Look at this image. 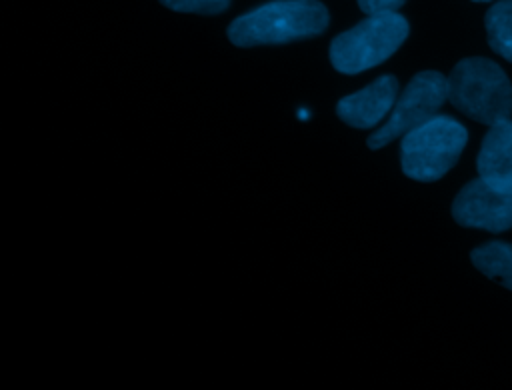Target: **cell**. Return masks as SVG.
Instances as JSON below:
<instances>
[{
    "label": "cell",
    "mask_w": 512,
    "mask_h": 390,
    "mask_svg": "<svg viewBox=\"0 0 512 390\" xmlns=\"http://www.w3.org/2000/svg\"><path fill=\"white\" fill-rule=\"evenodd\" d=\"M466 140L468 134L460 122L434 116L402 136V172L420 182H434L456 164Z\"/></svg>",
    "instance_id": "obj_4"
},
{
    "label": "cell",
    "mask_w": 512,
    "mask_h": 390,
    "mask_svg": "<svg viewBox=\"0 0 512 390\" xmlns=\"http://www.w3.org/2000/svg\"><path fill=\"white\" fill-rule=\"evenodd\" d=\"M448 100L476 122L494 126L512 114V86L504 70L486 58H464L448 76Z\"/></svg>",
    "instance_id": "obj_2"
},
{
    "label": "cell",
    "mask_w": 512,
    "mask_h": 390,
    "mask_svg": "<svg viewBox=\"0 0 512 390\" xmlns=\"http://www.w3.org/2000/svg\"><path fill=\"white\" fill-rule=\"evenodd\" d=\"M398 98V80L394 76H380L366 88L344 96L336 114L342 122L354 128H374L392 112Z\"/></svg>",
    "instance_id": "obj_7"
},
{
    "label": "cell",
    "mask_w": 512,
    "mask_h": 390,
    "mask_svg": "<svg viewBox=\"0 0 512 390\" xmlns=\"http://www.w3.org/2000/svg\"><path fill=\"white\" fill-rule=\"evenodd\" d=\"M408 22L398 12L370 14L330 44V62L342 74H358L388 60L406 40Z\"/></svg>",
    "instance_id": "obj_3"
},
{
    "label": "cell",
    "mask_w": 512,
    "mask_h": 390,
    "mask_svg": "<svg viewBox=\"0 0 512 390\" xmlns=\"http://www.w3.org/2000/svg\"><path fill=\"white\" fill-rule=\"evenodd\" d=\"M474 2H488V0H474Z\"/></svg>",
    "instance_id": "obj_13"
},
{
    "label": "cell",
    "mask_w": 512,
    "mask_h": 390,
    "mask_svg": "<svg viewBox=\"0 0 512 390\" xmlns=\"http://www.w3.org/2000/svg\"><path fill=\"white\" fill-rule=\"evenodd\" d=\"M478 174L490 186L512 192V120L490 126L478 152Z\"/></svg>",
    "instance_id": "obj_8"
},
{
    "label": "cell",
    "mask_w": 512,
    "mask_h": 390,
    "mask_svg": "<svg viewBox=\"0 0 512 390\" xmlns=\"http://www.w3.org/2000/svg\"><path fill=\"white\" fill-rule=\"evenodd\" d=\"M486 34L490 48L512 62V0H502L486 12Z\"/></svg>",
    "instance_id": "obj_10"
},
{
    "label": "cell",
    "mask_w": 512,
    "mask_h": 390,
    "mask_svg": "<svg viewBox=\"0 0 512 390\" xmlns=\"http://www.w3.org/2000/svg\"><path fill=\"white\" fill-rule=\"evenodd\" d=\"M446 100L448 78L434 70L416 74L402 90V94L396 98V104L388 118L384 120V124L368 136V146L372 150L384 148L392 140L422 126L424 122L436 116V112L442 108Z\"/></svg>",
    "instance_id": "obj_5"
},
{
    "label": "cell",
    "mask_w": 512,
    "mask_h": 390,
    "mask_svg": "<svg viewBox=\"0 0 512 390\" xmlns=\"http://www.w3.org/2000/svg\"><path fill=\"white\" fill-rule=\"evenodd\" d=\"M166 8L192 14H220L228 8L230 0H160Z\"/></svg>",
    "instance_id": "obj_11"
},
{
    "label": "cell",
    "mask_w": 512,
    "mask_h": 390,
    "mask_svg": "<svg viewBox=\"0 0 512 390\" xmlns=\"http://www.w3.org/2000/svg\"><path fill=\"white\" fill-rule=\"evenodd\" d=\"M406 0H358L360 10L370 16V14H386V12H396Z\"/></svg>",
    "instance_id": "obj_12"
},
{
    "label": "cell",
    "mask_w": 512,
    "mask_h": 390,
    "mask_svg": "<svg viewBox=\"0 0 512 390\" xmlns=\"http://www.w3.org/2000/svg\"><path fill=\"white\" fill-rule=\"evenodd\" d=\"M470 258L484 276L512 290V244L488 242L472 250Z\"/></svg>",
    "instance_id": "obj_9"
},
{
    "label": "cell",
    "mask_w": 512,
    "mask_h": 390,
    "mask_svg": "<svg viewBox=\"0 0 512 390\" xmlns=\"http://www.w3.org/2000/svg\"><path fill=\"white\" fill-rule=\"evenodd\" d=\"M458 224L490 232L512 228V192L498 190L482 178L468 182L452 204Z\"/></svg>",
    "instance_id": "obj_6"
},
{
    "label": "cell",
    "mask_w": 512,
    "mask_h": 390,
    "mask_svg": "<svg viewBox=\"0 0 512 390\" xmlns=\"http://www.w3.org/2000/svg\"><path fill=\"white\" fill-rule=\"evenodd\" d=\"M328 26V10L318 0H274L238 16L228 26V38L236 46L286 44L322 34Z\"/></svg>",
    "instance_id": "obj_1"
}]
</instances>
